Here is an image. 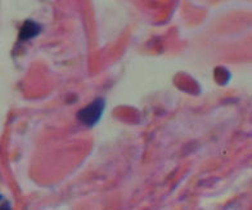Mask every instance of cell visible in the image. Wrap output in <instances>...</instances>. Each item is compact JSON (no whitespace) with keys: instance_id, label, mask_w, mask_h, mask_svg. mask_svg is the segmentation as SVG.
<instances>
[{"instance_id":"7a4b0ae2","label":"cell","mask_w":252,"mask_h":210,"mask_svg":"<svg viewBox=\"0 0 252 210\" xmlns=\"http://www.w3.org/2000/svg\"><path fill=\"white\" fill-rule=\"evenodd\" d=\"M41 33V25H39L35 21L27 20L20 30V35H18V40L20 41H27L31 40L33 37H36L39 34Z\"/></svg>"},{"instance_id":"3957f363","label":"cell","mask_w":252,"mask_h":210,"mask_svg":"<svg viewBox=\"0 0 252 210\" xmlns=\"http://www.w3.org/2000/svg\"><path fill=\"white\" fill-rule=\"evenodd\" d=\"M1 199H3V197H1V195H0V200H1Z\"/></svg>"},{"instance_id":"6da1fadb","label":"cell","mask_w":252,"mask_h":210,"mask_svg":"<svg viewBox=\"0 0 252 210\" xmlns=\"http://www.w3.org/2000/svg\"><path fill=\"white\" fill-rule=\"evenodd\" d=\"M104 108H106V101L103 98L94 100L92 104H89L77 112V120L84 124L85 127H94L102 119Z\"/></svg>"}]
</instances>
